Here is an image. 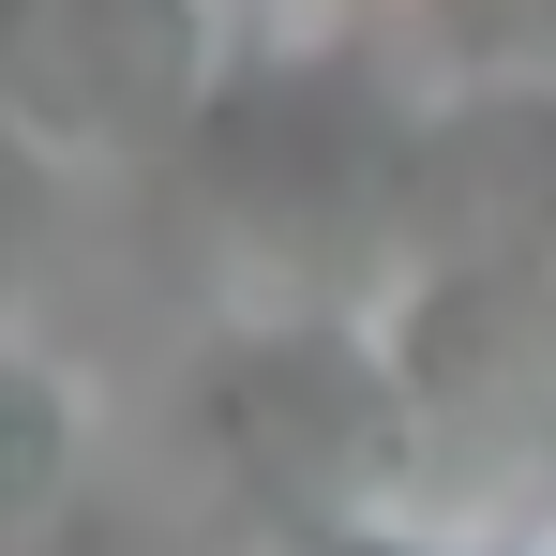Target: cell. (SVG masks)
<instances>
[{"mask_svg":"<svg viewBox=\"0 0 556 556\" xmlns=\"http://www.w3.org/2000/svg\"><path fill=\"white\" fill-rule=\"evenodd\" d=\"M421 30L466 91H542L556 76V0H421Z\"/></svg>","mask_w":556,"mask_h":556,"instance_id":"5b68a950","label":"cell"},{"mask_svg":"<svg viewBox=\"0 0 556 556\" xmlns=\"http://www.w3.org/2000/svg\"><path fill=\"white\" fill-rule=\"evenodd\" d=\"M195 452L226 466L241 527L271 556L301 527H331V511H406L452 437L421 421L376 301H256L195 362Z\"/></svg>","mask_w":556,"mask_h":556,"instance_id":"7a4b0ae2","label":"cell"},{"mask_svg":"<svg viewBox=\"0 0 556 556\" xmlns=\"http://www.w3.org/2000/svg\"><path fill=\"white\" fill-rule=\"evenodd\" d=\"M226 76H241L226 0H15V136L30 151L166 166Z\"/></svg>","mask_w":556,"mask_h":556,"instance_id":"3957f363","label":"cell"},{"mask_svg":"<svg viewBox=\"0 0 556 556\" xmlns=\"http://www.w3.org/2000/svg\"><path fill=\"white\" fill-rule=\"evenodd\" d=\"M76 452H91V391L61 346H15V452H0V542L30 556L46 527H76Z\"/></svg>","mask_w":556,"mask_h":556,"instance_id":"277c9868","label":"cell"},{"mask_svg":"<svg viewBox=\"0 0 556 556\" xmlns=\"http://www.w3.org/2000/svg\"><path fill=\"white\" fill-rule=\"evenodd\" d=\"M166 181L256 271V301H391L421 211V105L362 46H241Z\"/></svg>","mask_w":556,"mask_h":556,"instance_id":"6da1fadb","label":"cell"},{"mask_svg":"<svg viewBox=\"0 0 556 556\" xmlns=\"http://www.w3.org/2000/svg\"><path fill=\"white\" fill-rule=\"evenodd\" d=\"M271 556H496V542H452V527H421V511H331V527H301Z\"/></svg>","mask_w":556,"mask_h":556,"instance_id":"8992f818","label":"cell"},{"mask_svg":"<svg viewBox=\"0 0 556 556\" xmlns=\"http://www.w3.org/2000/svg\"><path fill=\"white\" fill-rule=\"evenodd\" d=\"M30 556H181L166 527H136V511H76V527H46Z\"/></svg>","mask_w":556,"mask_h":556,"instance_id":"52a82bcc","label":"cell"}]
</instances>
